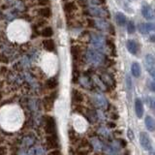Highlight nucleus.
Returning <instances> with one entry per match:
<instances>
[{
  "mask_svg": "<svg viewBox=\"0 0 155 155\" xmlns=\"http://www.w3.org/2000/svg\"><path fill=\"white\" fill-rule=\"evenodd\" d=\"M43 46H44L45 50H48V51H54L55 50V44H54V42L51 40V39L47 38L46 40H44L43 41Z\"/></svg>",
  "mask_w": 155,
  "mask_h": 155,
  "instance_id": "nucleus-9",
  "label": "nucleus"
},
{
  "mask_svg": "<svg viewBox=\"0 0 155 155\" xmlns=\"http://www.w3.org/2000/svg\"><path fill=\"white\" fill-rule=\"evenodd\" d=\"M76 9H77V6H76L75 3L72 1L66 2L64 6H63V10H64L66 14H72Z\"/></svg>",
  "mask_w": 155,
  "mask_h": 155,
  "instance_id": "nucleus-10",
  "label": "nucleus"
},
{
  "mask_svg": "<svg viewBox=\"0 0 155 155\" xmlns=\"http://www.w3.org/2000/svg\"><path fill=\"white\" fill-rule=\"evenodd\" d=\"M48 155H61V154H60V152L57 149H54L53 151H50V152L48 153Z\"/></svg>",
  "mask_w": 155,
  "mask_h": 155,
  "instance_id": "nucleus-22",
  "label": "nucleus"
},
{
  "mask_svg": "<svg viewBox=\"0 0 155 155\" xmlns=\"http://www.w3.org/2000/svg\"><path fill=\"white\" fill-rule=\"evenodd\" d=\"M126 47H127V50H129V53L133 54V55H137L140 50V47H139V44L137 43L136 41L134 40H128L126 43Z\"/></svg>",
  "mask_w": 155,
  "mask_h": 155,
  "instance_id": "nucleus-5",
  "label": "nucleus"
},
{
  "mask_svg": "<svg viewBox=\"0 0 155 155\" xmlns=\"http://www.w3.org/2000/svg\"><path fill=\"white\" fill-rule=\"evenodd\" d=\"M37 1L41 6H48L50 4V0H37Z\"/></svg>",
  "mask_w": 155,
  "mask_h": 155,
  "instance_id": "nucleus-20",
  "label": "nucleus"
},
{
  "mask_svg": "<svg viewBox=\"0 0 155 155\" xmlns=\"http://www.w3.org/2000/svg\"><path fill=\"white\" fill-rule=\"evenodd\" d=\"M144 124H145L147 129L149 132H153L154 131V120H153V118L150 116V115H147V116L145 117Z\"/></svg>",
  "mask_w": 155,
  "mask_h": 155,
  "instance_id": "nucleus-11",
  "label": "nucleus"
},
{
  "mask_svg": "<svg viewBox=\"0 0 155 155\" xmlns=\"http://www.w3.org/2000/svg\"><path fill=\"white\" fill-rule=\"evenodd\" d=\"M140 144L145 150H150L151 149V142L150 138L148 137L147 133L142 132L140 134Z\"/></svg>",
  "mask_w": 155,
  "mask_h": 155,
  "instance_id": "nucleus-2",
  "label": "nucleus"
},
{
  "mask_svg": "<svg viewBox=\"0 0 155 155\" xmlns=\"http://www.w3.org/2000/svg\"><path fill=\"white\" fill-rule=\"evenodd\" d=\"M135 111L137 116L139 118L142 117V115H144V105H142V102L140 99H136L135 101Z\"/></svg>",
  "mask_w": 155,
  "mask_h": 155,
  "instance_id": "nucleus-8",
  "label": "nucleus"
},
{
  "mask_svg": "<svg viewBox=\"0 0 155 155\" xmlns=\"http://www.w3.org/2000/svg\"><path fill=\"white\" fill-rule=\"evenodd\" d=\"M72 98H73V101H74V102L81 103V102H83V94L80 92V91L74 89V90H73V93H72Z\"/></svg>",
  "mask_w": 155,
  "mask_h": 155,
  "instance_id": "nucleus-14",
  "label": "nucleus"
},
{
  "mask_svg": "<svg viewBox=\"0 0 155 155\" xmlns=\"http://www.w3.org/2000/svg\"><path fill=\"white\" fill-rule=\"evenodd\" d=\"M126 81H127V87H128L129 90H131L132 89V83H131V79H130L129 76H127Z\"/></svg>",
  "mask_w": 155,
  "mask_h": 155,
  "instance_id": "nucleus-21",
  "label": "nucleus"
},
{
  "mask_svg": "<svg viewBox=\"0 0 155 155\" xmlns=\"http://www.w3.org/2000/svg\"><path fill=\"white\" fill-rule=\"evenodd\" d=\"M47 147L48 149H55L58 147L59 142H58V138H57L56 134H53V135H48L47 138Z\"/></svg>",
  "mask_w": 155,
  "mask_h": 155,
  "instance_id": "nucleus-3",
  "label": "nucleus"
},
{
  "mask_svg": "<svg viewBox=\"0 0 155 155\" xmlns=\"http://www.w3.org/2000/svg\"><path fill=\"white\" fill-rule=\"evenodd\" d=\"M149 88L153 92V91H154V83H153V81H151V83H149Z\"/></svg>",
  "mask_w": 155,
  "mask_h": 155,
  "instance_id": "nucleus-24",
  "label": "nucleus"
},
{
  "mask_svg": "<svg viewBox=\"0 0 155 155\" xmlns=\"http://www.w3.org/2000/svg\"><path fill=\"white\" fill-rule=\"evenodd\" d=\"M127 136H128V138L131 140V141H134V139H135V136H134V132L132 131L131 129H129L128 131H127Z\"/></svg>",
  "mask_w": 155,
  "mask_h": 155,
  "instance_id": "nucleus-19",
  "label": "nucleus"
},
{
  "mask_svg": "<svg viewBox=\"0 0 155 155\" xmlns=\"http://www.w3.org/2000/svg\"><path fill=\"white\" fill-rule=\"evenodd\" d=\"M142 17L147 20H151L153 19V11H152V9L150 8L149 5H147V4L142 5Z\"/></svg>",
  "mask_w": 155,
  "mask_h": 155,
  "instance_id": "nucleus-6",
  "label": "nucleus"
},
{
  "mask_svg": "<svg viewBox=\"0 0 155 155\" xmlns=\"http://www.w3.org/2000/svg\"><path fill=\"white\" fill-rule=\"evenodd\" d=\"M38 13L40 15L41 17L45 18V19H50L51 17V11L50 9L48 7H43V8H40L38 10Z\"/></svg>",
  "mask_w": 155,
  "mask_h": 155,
  "instance_id": "nucleus-13",
  "label": "nucleus"
},
{
  "mask_svg": "<svg viewBox=\"0 0 155 155\" xmlns=\"http://www.w3.org/2000/svg\"><path fill=\"white\" fill-rule=\"evenodd\" d=\"M116 22H117L118 25H120V26H124V25H125V23L127 22L125 16H124L123 14H121V13H117L116 14Z\"/></svg>",
  "mask_w": 155,
  "mask_h": 155,
  "instance_id": "nucleus-16",
  "label": "nucleus"
},
{
  "mask_svg": "<svg viewBox=\"0 0 155 155\" xmlns=\"http://www.w3.org/2000/svg\"><path fill=\"white\" fill-rule=\"evenodd\" d=\"M145 66H147V71L151 75V77L154 78V57L152 54L145 55Z\"/></svg>",
  "mask_w": 155,
  "mask_h": 155,
  "instance_id": "nucleus-4",
  "label": "nucleus"
},
{
  "mask_svg": "<svg viewBox=\"0 0 155 155\" xmlns=\"http://www.w3.org/2000/svg\"><path fill=\"white\" fill-rule=\"evenodd\" d=\"M41 34L43 37H46V38H50L53 36V28L50 26H48V27H45V28L42 30V32H41Z\"/></svg>",
  "mask_w": 155,
  "mask_h": 155,
  "instance_id": "nucleus-17",
  "label": "nucleus"
},
{
  "mask_svg": "<svg viewBox=\"0 0 155 155\" xmlns=\"http://www.w3.org/2000/svg\"><path fill=\"white\" fill-rule=\"evenodd\" d=\"M46 86H47L48 89H54L55 87H57V86H58V81H57V79H55V78H51V79H50V80L47 81Z\"/></svg>",
  "mask_w": 155,
  "mask_h": 155,
  "instance_id": "nucleus-15",
  "label": "nucleus"
},
{
  "mask_svg": "<svg viewBox=\"0 0 155 155\" xmlns=\"http://www.w3.org/2000/svg\"><path fill=\"white\" fill-rule=\"evenodd\" d=\"M138 28H139V31L141 32L142 34H148L150 31L154 30V25H153V23H151V22L140 23Z\"/></svg>",
  "mask_w": 155,
  "mask_h": 155,
  "instance_id": "nucleus-7",
  "label": "nucleus"
},
{
  "mask_svg": "<svg viewBox=\"0 0 155 155\" xmlns=\"http://www.w3.org/2000/svg\"><path fill=\"white\" fill-rule=\"evenodd\" d=\"M45 130L48 135H53V134H56V123L53 117L48 116L45 117Z\"/></svg>",
  "mask_w": 155,
  "mask_h": 155,
  "instance_id": "nucleus-1",
  "label": "nucleus"
},
{
  "mask_svg": "<svg viewBox=\"0 0 155 155\" xmlns=\"http://www.w3.org/2000/svg\"><path fill=\"white\" fill-rule=\"evenodd\" d=\"M131 72L133 77L135 78H139L141 76V67H140L139 63L137 62H133L131 65Z\"/></svg>",
  "mask_w": 155,
  "mask_h": 155,
  "instance_id": "nucleus-12",
  "label": "nucleus"
},
{
  "mask_svg": "<svg viewBox=\"0 0 155 155\" xmlns=\"http://www.w3.org/2000/svg\"><path fill=\"white\" fill-rule=\"evenodd\" d=\"M135 31H136L135 24H134L133 22H129L128 24H127V32L129 34H133V33H135Z\"/></svg>",
  "mask_w": 155,
  "mask_h": 155,
  "instance_id": "nucleus-18",
  "label": "nucleus"
},
{
  "mask_svg": "<svg viewBox=\"0 0 155 155\" xmlns=\"http://www.w3.org/2000/svg\"><path fill=\"white\" fill-rule=\"evenodd\" d=\"M150 99V108L151 110H154V99L153 98H149Z\"/></svg>",
  "mask_w": 155,
  "mask_h": 155,
  "instance_id": "nucleus-23",
  "label": "nucleus"
}]
</instances>
